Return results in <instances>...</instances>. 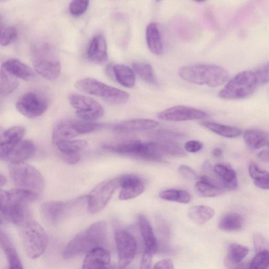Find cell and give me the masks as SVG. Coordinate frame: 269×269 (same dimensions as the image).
I'll return each mask as SVG.
<instances>
[{
	"mask_svg": "<svg viewBox=\"0 0 269 269\" xmlns=\"http://www.w3.org/2000/svg\"><path fill=\"white\" fill-rule=\"evenodd\" d=\"M108 226L104 221H97L75 237L64 248L62 256L70 259L92 250L104 248L107 244Z\"/></svg>",
	"mask_w": 269,
	"mask_h": 269,
	"instance_id": "cell-1",
	"label": "cell"
},
{
	"mask_svg": "<svg viewBox=\"0 0 269 269\" xmlns=\"http://www.w3.org/2000/svg\"><path fill=\"white\" fill-rule=\"evenodd\" d=\"M179 77L190 83L217 87L228 82V71L214 64H196L183 66L178 71Z\"/></svg>",
	"mask_w": 269,
	"mask_h": 269,
	"instance_id": "cell-2",
	"label": "cell"
},
{
	"mask_svg": "<svg viewBox=\"0 0 269 269\" xmlns=\"http://www.w3.org/2000/svg\"><path fill=\"white\" fill-rule=\"evenodd\" d=\"M22 242L27 256L31 259L40 257L46 251L48 238L44 228L31 216L19 226Z\"/></svg>",
	"mask_w": 269,
	"mask_h": 269,
	"instance_id": "cell-3",
	"label": "cell"
},
{
	"mask_svg": "<svg viewBox=\"0 0 269 269\" xmlns=\"http://www.w3.org/2000/svg\"><path fill=\"white\" fill-rule=\"evenodd\" d=\"M31 57L36 71L44 78L55 80L60 74V62L49 43L40 42L35 44L31 50Z\"/></svg>",
	"mask_w": 269,
	"mask_h": 269,
	"instance_id": "cell-4",
	"label": "cell"
},
{
	"mask_svg": "<svg viewBox=\"0 0 269 269\" xmlns=\"http://www.w3.org/2000/svg\"><path fill=\"white\" fill-rule=\"evenodd\" d=\"M259 86L255 72L245 71L229 80L218 96L225 100H241L252 95Z\"/></svg>",
	"mask_w": 269,
	"mask_h": 269,
	"instance_id": "cell-5",
	"label": "cell"
},
{
	"mask_svg": "<svg viewBox=\"0 0 269 269\" xmlns=\"http://www.w3.org/2000/svg\"><path fill=\"white\" fill-rule=\"evenodd\" d=\"M9 173L13 182L18 188L39 194L44 190L45 182L42 175L29 164L10 163Z\"/></svg>",
	"mask_w": 269,
	"mask_h": 269,
	"instance_id": "cell-6",
	"label": "cell"
},
{
	"mask_svg": "<svg viewBox=\"0 0 269 269\" xmlns=\"http://www.w3.org/2000/svg\"><path fill=\"white\" fill-rule=\"evenodd\" d=\"M78 90L86 94L99 97L114 105L124 104L129 99V94L124 91L108 85L93 78H85L75 83Z\"/></svg>",
	"mask_w": 269,
	"mask_h": 269,
	"instance_id": "cell-7",
	"label": "cell"
},
{
	"mask_svg": "<svg viewBox=\"0 0 269 269\" xmlns=\"http://www.w3.org/2000/svg\"><path fill=\"white\" fill-rule=\"evenodd\" d=\"M69 102L73 108L77 110V116L83 121L91 122L97 120L104 114L102 105L94 99L78 94H71Z\"/></svg>",
	"mask_w": 269,
	"mask_h": 269,
	"instance_id": "cell-8",
	"label": "cell"
},
{
	"mask_svg": "<svg viewBox=\"0 0 269 269\" xmlns=\"http://www.w3.org/2000/svg\"><path fill=\"white\" fill-rule=\"evenodd\" d=\"M117 188L116 178L99 184L87 196L88 212L92 214L100 212L107 205Z\"/></svg>",
	"mask_w": 269,
	"mask_h": 269,
	"instance_id": "cell-9",
	"label": "cell"
},
{
	"mask_svg": "<svg viewBox=\"0 0 269 269\" xmlns=\"http://www.w3.org/2000/svg\"><path fill=\"white\" fill-rule=\"evenodd\" d=\"M47 99L42 95L29 92L17 100L16 108L22 115L28 118H36L42 115L48 108Z\"/></svg>",
	"mask_w": 269,
	"mask_h": 269,
	"instance_id": "cell-10",
	"label": "cell"
},
{
	"mask_svg": "<svg viewBox=\"0 0 269 269\" xmlns=\"http://www.w3.org/2000/svg\"><path fill=\"white\" fill-rule=\"evenodd\" d=\"M115 239L117 248L119 267H126L133 260L137 251L136 239L125 230L115 232Z\"/></svg>",
	"mask_w": 269,
	"mask_h": 269,
	"instance_id": "cell-11",
	"label": "cell"
},
{
	"mask_svg": "<svg viewBox=\"0 0 269 269\" xmlns=\"http://www.w3.org/2000/svg\"><path fill=\"white\" fill-rule=\"evenodd\" d=\"M208 116L207 113L202 110L185 106L174 107L157 115L161 120L175 122L203 119Z\"/></svg>",
	"mask_w": 269,
	"mask_h": 269,
	"instance_id": "cell-12",
	"label": "cell"
},
{
	"mask_svg": "<svg viewBox=\"0 0 269 269\" xmlns=\"http://www.w3.org/2000/svg\"><path fill=\"white\" fill-rule=\"evenodd\" d=\"M76 208V205L73 200L68 203L50 201L41 206V213L45 221L51 225H56Z\"/></svg>",
	"mask_w": 269,
	"mask_h": 269,
	"instance_id": "cell-13",
	"label": "cell"
},
{
	"mask_svg": "<svg viewBox=\"0 0 269 269\" xmlns=\"http://www.w3.org/2000/svg\"><path fill=\"white\" fill-rule=\"evenodd\" d=\"M118 188H121L119 198L122 200L133 199L141 195L145 189L142 178L134 175H127L116 178Z\"/></svg>",
	"mask_w": 269,
	"mask_h": 269,
	"instance_id": "cell-14",
	"label": "cell"
},
{
	"mask_svg": "<svg viewBox=\"0 0 269 269\" xmlns=\"http://www.w3.org/2000/svg\"><path fill=\"white\" fill-rule=\"evenodd\" d=\"M25 134V129L22 126H14L0 133V160H7Z\"/></svg>",
	"mask_w": 269,
	"mask_h": 269,
	"instance_id": "cell-15",
	"label": "cell"
},
{
	"mask_svg": "<svg viewBox=\"0 0 269 269\" xmlns=\"http://www.w3.org/2000/svg\"><path fill=\"white\" fill-rule=\"evenodd\" d=\"M141 143L136 138L123 137L105 143L103 148L111 153L133 157Z\"/></svg>",
	"mask_w": 269,
	"mask_h": 269,
	"instance_id": "cell-16",
	"label": "cell"
},
{
	"mask_svg": "<svg viewBox=\"0 0 269 269\" xmlns=\"http://www.w3.org/2000/svg\"><path fill=\"white\" fill-rule=\"evenodd\" d=\"M110 262V252L106 248H98L87 253L82 269H108Z\"/></svg>",
	"mask_w": 269,
	"mask_h": 269,
	"instance_id": "cell-17",
	"label": "cell"
},
{
	"mask_svg": "<svg viewBox=\"0 0 269 269\" xmlns=\"http://www.w3.org/2000/svg\"><path fill=\"white\" fill-rule=\"evenodd\" d=\"M89 60L97 64L106 62L108 59V46L106 38L100 34L94 36L87 50Z\"/></svg>",
	"mask_w": 269,
	"mask_h": 269,
	"instance_id": "cell-18",
	"label": "cell"
},
{
	"mask_svg": "<svg viewBox=\"0 0 269 269\" xmlns=\"http://www.w3.org/2000/svg\"><path fill=\"white\" fill-rule=\"evenodd\" d=\"M159 123L150 119H134L119 123L113 127L115 132L127 133L134 131L150 130L157 127Z\"/></svg>",
	"mask_w": 269,
	"mask_h": 269,
	"instance_id": "cell-19",
	"label": "cell"
},
{
	"mask_svg": "<svg viewBox=\"0 0 269 269\" xmlns=\"http://www.w3.org/2000/svg\"><path fill=\"white\" fill-rule=\"evenodd\" d=\"M195 184V189L197 195L204 198H213L222 195L223 188L216 179L207 176H202Z\"/></svg>",
	"mask_w": 269,
	"mask_h": 269,
	"instance_id": "cell-20",
	"label": "cell"
},
{
	"mask_svg": "<svg viewBox=\"0 0 269 269\" xmlns=\"http://www.w3.org/2000/svg\"><path fill=\"white\" fill-rule=\"evenodd\" d=\"M216 180L224 188L236 190L238 186L237 174L231 167L224 164H217L213 169Z\"/></svg>",
	"mask_w": 269,
	"mask_h": 269,
	"instance_id": "cell-21",
	"label": "cell"
},
{
	"mask_svg": "<svg viewBox=\"0 0 269 269\" xmlns=\"http://www.w3.org/2000/svg\"><path fill=\"white\" fill-rule=\"evenodd\" d=\"M138 221L143 241L145 246V250L153 255L158 251V245L151 224L143 215L139 216Z\"/></svg>",
	"mask_w": 269,
	"mask_h": 269,
	"instance_id": "cell-22",
	"label": "cell"
},
{
	"mask_svg": "<svg viewBox=\"0 0 269 269\" xmlns=\"http://www.w3.org/2000/svg\"><path fill=\"white\" fill-rule=\"evenodd\" d=\"M2 69L15 78L31 81L35 76L32 69L17 59H8L2 65Z\"/></svg>",
	"mask_w": 269,
	"mask_h": 269,
	"instance_id": "cell-23",
	"label": "cell"
},
{
	"mask_svg": "<svg viewBox=\"0 0 269 269\" xmlns=\"http://www.w3.org/2000/svg\"><path fill=\"white\" fill-rule=\"evenodd\" d=\"M37 151L35 143L29 140H22L14 149L6 161L10 163L25 162L31 158Z\"/></svg>",
	"mask_w": 269,
	"mask_h": 269,
	"instance_id": "cell-24",
	"label": "cell"
},
{
	"mask_svg": "<svg viewBox=\"0 0 269 269\" xmlns=\"http://www.w3.org/2000/svg\"><path fill=\"white\" fill-rule=\"evenodd\" d=\"M79 136L75 121L64 120L58 122L54 127L52 141L55 144L58 142L71 140Z\"/></svg>",
	"mask_w": 269,
	"mask_h": 269,
	"instance_id": "cell-25",
	"label": "cell"
},
{
	"mask_svg": "<svg viewBox=\"0 0 269 269\" xmlns=\"http://www.w3.org/2000/svg\"><path fill=\"white\" fill-rule=\"evenodd\" d=\"M146 36L149 50L155 55H161L163 52V43L161 33L156 23L152 22L148 25Z\"/></svg>",
	"mask_w": 269,
	"mask_h": 269,
	"instance_id": "cell-26",
	"label": "cell"
},
{
	"mask_svg": "<svg viewBox=\"0 0 269 269\" xmlns=\"http://www.w3.org/2000/svg\"><path fill=\"white\" fill-rule=\"evenodd\" d=\"M244 140L247 145L256 150L268 145V133L260 129H249L244 134Z\"/></svg>",
	"mask_w": 269,
	"mask_h": 269,
	"instance_id": "cell-27",
	"label": "cell"
},
{
	"mask_svg": "<svg viewBox=\"0 0 269 269\" xmlns=\"http://www.w3.org/2000/svg\"><path fill=\"white\" fill-rule=\"evenodd\" d=\"M112 70L115 79L119 84L130 88L136 86V74L131 68L123 64H116L112 67Z\"/></svg>",
	"mask_w": 269,
	"mask_h": 269,
	"instance_id": "cell-28",
	"label": "cell"
},
{
	"mask_svg": "<svg viewBox=\"0 0 269 269\" xmlns=\"http://www.w3.org/2000/svg\"><path fill=\"white\" fill-rule=\"evenodd\" d=\"M200 125L218 136L226 138H237L240 136L242 132V130L237 127L212 122L203 121L200 123Z\"/></svg>",
	"mask_w": 269,
	"mask_h": 269,
	"instance_id": "cell-29",
	"label": "cell"
},
{
	"mask_svg": "<svg viewBox=\"0 0 269 269\" xmlns=\"http://www.w3.org/2000/svg\"><path fill=\"white\" fill-rule=\"evenodd\" d=\"M243 217L237 213H229L224 215L219 222V228L225 231H236L244 226Z\"/></svg>",
	"mask_w": 269,
	"mask_h": 269,
	"instance_id": "cell-30",
	"label": "cell"
},
{
	"mask_svg": "<svg viewBox=\"0 0 269 269\" xmlns=\"http://www.w3.org/2000/svg\"><path fill=\"white\" fill-rule=\"evenodd\" d=\"M215 212L210 207L198 205L192 207L188 212L189 218L199 225H203L214 216Z\"/></svg>",
	"mask_w": 269,
	"mask_h": 269,
	"instance_id": "cell-31",
	"label": "cell"
},
{
	"mask_svg": "<svg viewBox=\"0 0 269 269\" xmlns=\"http://www.w3.org/2000/svg\"><path fill=\"white\" fill-rule=\"evenodd\" d=\"M249 173L257 187L263 190L268 189L269 176L267 172L260 169L257 163L252 161L249 164Z\"/></svg>",
	"mask_w": 269,
	"mask_h": 269,
	"instance_id": "cell-32",
	"label": "cell"
},
{
	"mask_svg": "<svg viewBox=\"0 0 269 269\" xmlns=\"http://www.w3.org/2000/svg\"><path fill=\"white\" fill-rule=\"evenodd\" d=\"M0 242L5 248L9 261V269H24L16 250L4 234H0Z\"/></svg>",
	"mask_w": 269,
	"mask_h": 269,
	"instance_id": "cell-33",
	"label": "cell"
},
{
	"mask_svg": "<svg viewBox=\"0 0 269 269\" xmlns=\"http://www.w3.org/2000/svg\"><path fill=\"white\" fill-rule=\"evenodd\" d=\"M159 196L164 200L181 204L189 203L191 199L190 194L187 191L174 189L163 190Z\"/></svg>",
	"mask_w": 269,
	"mask_h": 269,
	"instance_id": "cell-34",
	"label": "cell"
},
{
	"mask_svg": "<svg viewBox=\"0 0 269 269\" xmlns=\"http://www.w3.org/2000/svg\"><path fill=\"white\" fill-rule=\"evenodd\" d=\"M19 85L17 79L0 69V96H5L13 92Z\"/></svg>",
	"mask_w": 269,
	"mask_h": 269,
	"instance_id": "cell-35",
	"label": "cell"
},
{
	"mask_svg": "<svg viewBox=\"0 0 269 269\" xmlns=\"http://www.w3.org/2000/svg\"><path fill=\"white\" fill-rule=\"evenodd\" d=\"M132 66L134 72L145 82L154 85L157 83L154 71L150 64L137 62L133 63Z\"/></svg>",
	"mask_w": 269,
	"mask_h": 269,
	"instance_id": "cell-36",
	"label": "cell"
},
{
	"mask_svg": "<svg viewBox=\"0 0 269 269\" xmlns=\"http://www.w3.org/2000/svg\"><path fill=\"white\" fill-rule=\"evenodd\" d=\"M60 154H73L80 153L87 146L84 140L64 141L54 144Z\"/></svg>",
	"mask_w": 269,
	"mask_h": 269,
	"instance_id": "cell-37",
	"label": "cell"
},
{
	"mask_svg": "<svg viewBox=\"0 0 269 269\" xmlns=\"http://www.w3.org/2000/svg\"><path fill=\"white\" fill-rule=\"evenodd\" d=\"M248 253L249 249L247 247L240 244H231L228 247L226 258L234 262H241Z\"/></svg>",
	"mask_w": 269,
	"mask_h": 269,
	"instance_id": "cell-38",
	"label": "cell"
},
{
	"mask_svg": "<svg viewBox=\"0 0 269 269\" xmlns=\"http://www.w3.org/2000/svg\"><path fill=\"white\" fill-rule=\"evenodd\" d=\"M155 220L157 232L163 249L164 247L166 246L170 238V228L167 221L161 216H156Z\"/></svg>",
	"mask_w": 269,
	"mask_h": 269,
	"instance_id": "cell-39",
	"label": "cell"
},
{
	"mask_svg": "<svg viewBox=\"0 0 269 269\" xmlns=\"http://www.w3.org/2000/svg\"><path fill=\"white\" fill-rule=\"evenodd\" d=\"M151 137L154 141H174L184 138V134L170 129H160L152 132Z\"/></svg>",
	"mask_w": 269,
	"mask_h": 269,
	"instance_id": "cell-40",
	"label": "cell"
},
{
	"mask_svg": "<svg viewBox=\"0 0 269 269\" xmlns=\"http://www.w3.org/2000/svg\"><path fill=\"white\" fill-rule=\"evenodd\" d=\"M16 209L10 200L8 191L0 189V213L9 219Z\"/></svg>",
	"mask_w": 269,
	"mask_h": 269,
	"instance_id": "cell-41",
	"label": "cell"
},
{
	"mask_svg": "<svg viewBox=\"0 0 269 269\" xmlns=\"http://www.w3.org/2000/svg\"><path fill=\"white\" fill-rule=\"evenodd\" d=\"M268 251L264 250L257 252L251 262L249 263V269H268Z\"/></svg>",
	"mask_w": 269,
	"mask_h": 269,
	"instance_id": "cell-42",
	"label": "cell"
},
{
	"mask_svg": "<svg viewBox=\"0 0 269 269\" xmlns=\"http://www.w3.org/2000/svg\"><path fill=\"white\" fill-rule=\"evenodd\" d=\"M18 37V31L16 27L7 26L2 29L0 32V45L5 47L13 43Z\"/></svg>",
	"mask_w": 269,
	"mask_h": 269,
	"instance_id": "cell-43",
	"label": "cell"
},
{
	"mask_svg": "<svg viewBox=\"0 0 269 269\" xmlns=\"http://www.w3.org/2000/svg\"><path fill=\"white\" fill-rule=\"evenodd\" d=\"M89 2L83 0H74L69 6V11L72 16L79 17L82 16L87 10Z\"/></svg>",
	"mask_w": 269,
	"mask_h": 269,
	"instance_id": "cell-44",
	"label": "cell"
},
{
	"mask_svg": "<svg viewBox=\"0 0 269 269\" xmlns=\"http://www.w3.org/2000/svg\"><path fill=\"white\" fill-rule=\"evenodd\" d=\"M259 85L266 84L268 82V64L264 63L255 71Z\"/></svg>",
	"mask_w": 269,
	"mask_h": 269,
	"instance_id": "cell-45",
	"label": "cell"
},
{
	"mask_svg": "<svg viewBox=\"0 0 269 269\" xmlns=\"http://www.w3.org/2000/svg\"><path fill=\"white\" fill-rule=\"evenodd\" d=\"M178 172L183 178L188 180H196L199 178L196 172L187 165H181L179 167Z\"/></svg>",
	"mask_w": 269,
	"mask_h": 269,
	"instance_id": "cell-46",
	"label": "cell"
},
{
	"mask_svg": "<svg viewBox=\"0 0 269 269\" xmlns=\"http://www.w3.org/2000/svg\"><path fill=\"white\" fill-rule=\"evenodd\" d=\"M203 148L202 143L198 141L191 140L188 141L185 145V151L190 153L199 152Z\"/></svg>",
	"mask_w": 269,
	"mask_h": 269,
	"instance_id": "cell-47",
	"label": "cell"
},
{
	"mask_svg": "<svg viewBox=\"0 0 269 269\" xmlns=\"http://www.w3.org/2000/svg\"><path fill=\"white\" fill-rule=\"evenodd\" d=\"M254 245L257 252L266 250L267 248V243L264 237L260 234H256L253 237Z\"/></svg>",
	"mask_w": 269,
	"mask_h": 269,
	"instance_id": "cell-48",
	"label": "cell"
},
{
	"mask_svg": "<svg viewBox=\"0 0 269 269\" xmlns=\"http://www.w3.org/2000/svg\"><path fill=\"white\" fill-rule=\"evenodd\" d=\"M152 256V254L145 250L142 258L140 269H151Z\"/></svg>",
	"mask_w": 269,
	"mask_h": 269,
	"instance_id": "cell-49",
	"label": "cell"
},
{
	"mask_svg": "<svg viewBox=\"0 0 269 269\" xmlns=\"http://www.w3.org/2000/svg\"><path fill=\"white\" fill-rule=\"evenodd\" d=\"M62 160L69 164L73 165L79 162L81 159L80 153L73 154H60Z\"/></svg>",
	"mask_w": 269,
	"mask_h": 269,
	"instance_id": "cell-50",
	"label": "cell"
},
{
	"mask_svg": "<svg viewBox=\"0 0 269 269\" xmlns=\"http://www.w3.org/2000/svg\"><path fill=\"white\" fill-rule=\"evenodd\" d=\"M225 264L228 269H249V263L244 262L236 263L225 259Z\"/></svg>",
	"mask_w": 269,
	"mask_h": 269,
	"instance_id": "cell-51",
	"label": "cell"
},
{
	"mask_svg": "<svg viewBox=\"0 0 269 269\" xmlns=\"http://www.w3.org/2000/svg\"><path fill=\"white\" fill-rule=\"evenodd\" d=\"M154 269H175V267L171 259H165L157 262Z\"/></svg>",
	"mask_w": 269,
	"mask_h": 269,
	"instance_id": "cell-52",
	"label": "cell"
},
{
	"mask_svg": "<svg viewBox=\"0 0 269 269\" xmlns=\"http://www.w3.org/2000/svg\"><path fill=\"white\" fill-rule=\"evenodd\" d=\"M258 157L262 161L268 162L269 160V153L267 149L261 151L258 154Z\"/></svg>",
	"mask_w": 269,
	"mask_h": 269,
	"instance_id": "cell-53",
	"label": "cell"
},
{
	"mask_svg": "<svg viewBox=\"0 0 269 269\" xmlns=\"http://www.w3.org/2000/svg\"><path fill=\"white\" fill-rule=\"evenodd\" d=\"M213 155L215 157H221L223 155V151L220 148H216L212 152Z\"/></svg>",
	"mask_w": 269,
	"mask_h": 269,
	"instance_id": "cell-54",
	"label": "cell"
},
{
	"mask_svg": "<svg viewBox=\"0 0 269 269\" xmlns=\"http://www.w3.org/2000/svg\"><path fill=\"white\" fill-rule=\"evenodd\" d=\"M7 183V179L3 174H0V187H3Z\"/></svg>",
	"mask_w": 269,
	"mask_h": 269,
	"instance_id": "cell-55",
	"label": "cell"
},
{
	"mask_svg": "<svg viewBox=\"0 0 269 269\" xmlns=\"http://www.w3.org/2000/svg\"><path fill=\"white\" fill-rule=\"evenodd\" d=\"M3 222V219L1 217H0V225H2V223Z\"/></svg>",
	"mask_w": 269,
	"mask_h": 269,
	"instance_id": "cell-56",
	"label": "cell"
},
{
	"mask_svg": "<svg viewBox=\"0 0 269 269\" xmlns=\"http://www.w3.org/2000/svg\"><path fill=\"white\" fill-rule=\"evenodd\" d=\"M2 29H3V27L2 26L0 27V32H1Z\"/></svg>",
	"mask_w": 269,
	"mask_h": 269,
	"instance_id": "cell-57",
	"label": "cell"
},
{
	"mask_svg": "<svg viewBox=\"0 0 269 269\" xmlns=\"http://www.w3.org/2000/svg\"><path fill=\"white\" fill-rule=\"evenodd\" d=\"M0 21H1V20H0ZM1 26H2V25L1 22H0V27Z\"/></svg>",
	"mask_w": 269,
	"mask_h": 269,
	"instance_id": "cell-58",
	"label": "cell"
},
{
	"mask_svg": "<svg viewBox=\"0 0 269 269\" xmlns=\"http://www.w3.org/2000/svg\"><path fill=\"white\" fill-rule=\"evenodd\" d=\"M123 269V268H122Z\"/></svg>",
	"mask_w": 269,
	"mask_h": 269,
	"instance_id": "cell-59",
	"label": "cell"
}]
</instances>
